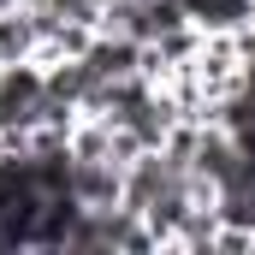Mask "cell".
I'll use <instances>...</instances> for the list:
<instances>
[{
    "label": "cell",
    "instance_id": "cell-6",
    "mask_svg": "<svg viewBox=\"0 0 255 255\" xmlns=\"http://www.w3.org/2000/svg\"><path fill=\"white\" fill-rule=\"evenodd\" d=\"M250 36H255V12H250Z\"/></svg>",
    "mask_w": 255,
    "mask_h": 255
},
{
    "label": "cell",
    "instance_id": "cell-1",
    "mask_svg": "<svg viewBox=\"0 0 255 255\" xmlns=\"http://www.w3.org/2000/svg\"><path fill=\"white\" fill-rule=\"evenodd\" d=\"M42 95H48V65L42 60L0 65V130H36L42 125Z\"/></svg>",
    "mask_w": 255,
    "mask_h": 255
},
{
    "label": "cell",
    "instance_id": "cell-5",
    "mask_svg": "<svg viewBox=\"0 0 255 255\" xmlns=\"http://www.w3.org/2000/svg\"><path fill=\"white\" fill-rule=\"evenodd\" d=\"M255 0H184V18H190L202 36H226V30H250Z\"/></svg>",
    "mask_w": 255,
    "mask_h": 255
},
{
    "label": "cell",
    "instance_id": "cell-2",
    "mask_svg": "<svg viewBox=\"0 0 255 255\" xmlns=\"http://www.w3.org/2000/svg\"><path fill=\"white\" fill-rule=\"evenodd\" d=\"M71 196L83 208H119L125 202V166H113V160H77L71 154Z\"/></svg>",
    "mask_w": 255,
    "mask_h": 255
},
{
    "label": "cell",
    "instance_id": "cell-4",
    "mask_svg": "<svg viewBox=\"0 0 255 255\" xmlns=\"http://www.w3.org/2000/svg\"><path fill=\"white\" fill-rule=\"evenodd\" d=\"M42 60V24L30 6H0V65Z\"/></svg>",
    "mask_w": 255,
    "mask_h": 255
},
{
    "label": "cell",
    "instance_id": "cell-3",
    "mask_svg": "<svg viewBox=\"0 0 255 255\" xmlns=\"http://www.w3.org/2000/svg\"><path fill=\"white\" fill-rule=\"evenodd\" d=\"M83 65H89L101 83L130 77V71H142V42H130V36H119V30H95L89 48H83Z\"/></svg>",
    "mask_w": 255,
    "mask_h": 255
}]
</instances>
